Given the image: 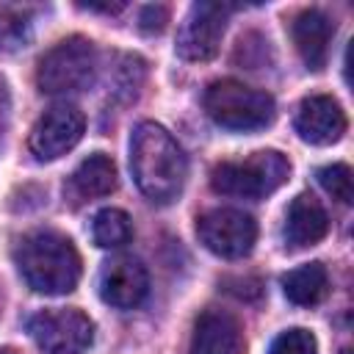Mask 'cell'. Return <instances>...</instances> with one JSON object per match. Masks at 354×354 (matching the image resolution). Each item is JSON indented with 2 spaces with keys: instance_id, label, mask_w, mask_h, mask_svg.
Returning a JSON list of instances; mask_svg holds the SVG:
<instances>
[{
  "instance_id": "1",
  "label": "cell",
  "mask_w": 354,
  "mask_h": 354,
  "mask_svg": "<svg viewBox=\"0 0 354 354\" xmlns=\"http://www.w3.org/2000/svg\"><path fill=\"white\" fill-rule=\"evenodd\" d=\"M130 171L138 191L158 205L177 199L188 177V158L171 133L155 122H138L130 136Z\"/></svg>"
},
{
  "instance_id": "2",
  "label": "cell",
  "mask_w": 354,
  "mask_h": 354,
  "mask_svg": "<svg viewBox=\"0 0 354 354\" xmlns=\"http://www.w3.org/2000/svg\"><path fill=\"white\" fill-rule=\"evenodd\" d=\"M14 263L28 288L44 296L69 293L80 279V254L75 243L55 230H36L19 238Z\"/></svg>"
},
{
  "instance_id": "3",
  "label": "cell",
  "mask_w": 354,
  "mask_h": 354,
  "mask_svg": "<svg viewBox=\"0 0 354 354\" xmlns=\"http://www.w3.org/2000/svg\"><path fill=\"white\" fill-rule=\"evenodd\" d=\"M202 105L218 127L241 130V133L268 127L277 116V105H274L271 94L252 88V86L232 80V77L213 80L205 88Z\"/></svg>"
},
{
  "instance_id": "4",
  "label": "cell",
  "mask_w": 354,
  "mask_h": 354,
  "mask_svg": "<svg viewBox=\"0 0 354 354\" xmlns=\"http://www.w3.org/2000/svg\"><path fill=\"white\" fill-rule=\"evenodd\" d=\"M290 174V160L277 149L252 152L243 160L216 163L210 171V188L221 196L263 199L274 194Z\"/></svg>"
},
{
  "instance_id": "5",
  "label": "cell",
  "mask_w": 354,
  "mask_h": 354,
  "mask_svg": "<svg viewBox=\"0 0 354 354\" xmlns=\"http://www.w3.org/2000/svg\"><path fill=\"white\" fill-rule=\"evenodd\" d=\"M97 47L83 36H69L50 47L36 66V86L44 94H77L94 83Z\"/></svg>"
},
{
  "instance_id": "6",
  "label": "cell",
  "mask_w": 354,
  "mask_h": 354,
  "mask_svg": "<svg viewBox=\"0 0 354 354\" xmlns=\"http://www.w3.org/2000/svg\"><path fill=\"white\" fill-rule=\"evenodd\" d=\"M28 332L47 354H83L94 343V321L77 307H53L30 315Z\"/></svg>"
},
{
  "instance_id": "7",
  "label": "cell",
  "mask_w": 354,
  "mask_h": 354,
  "mask_svg": "<svg viewBox=\"0 0 354 354\" xmlns=\"http://www.w3.org/2000/svg\"><path fill=\"white\" fill-rule=\"evenodd\" d=\"M196 235L218 257H246L257 241V224L249 213L235 207H213L196 218Z\"/></svg>"
},
{
  "instance_id": "8",
  "label": "cell",
  "mask_w": 354,
  "mask_h": 354,
  "mask_svg": "<svg viewBox=\"0 0 354 354\" xmlns=\"http://www.w3.org/2000/svg\"><path fill=\"white\" fill-rule=\"evenodd\" d=\"M230 6L221 3H194L177 33V55L185 61H210L218 53Z\"/></svg>"
},
{
  "instance_id": "9",
  "label": "cell",
  "mask_w": 354,
  "mask_h": 354,
  "mask_svg": "<svg viewBox=\"0 0 354 354\" xmlns=\"http://www.w3.org/2000/svg\"><path fill=\"white\" fill-rule=\"evenodd\" d=\"M86 130V116L75 105H55L39 116L28 136V147L39 160H55L66 155Z\"/></svg>"
},
{
  "instance_id": "10",
  "label": "cell",
  "mask_w": 354,
  "mask_h": 354,
  "mask_svg": "<svg viewBox=\"0 0 354 354\" xmlns=\"http://www.w3.org/2000/svg\"><path fill=\"white\" fill-rule=\"evenodd\" d=\"M149 293V274L136 257H113L100 271V296L105 304L130 310L138 307Z\"/></svg>"
},
{
  "instance_id": "11",
  "label": "cell",
  "mask_w": 354,
  "mask_h": 354,
  "mask_svg": "<svg viewBox=\"0 0 354 354\" xmlns=\"http://www.w3.org/2000/svg\"><path fill=\"white\" fill-rule=\"evenodd\" d=\"M296 133L301 141L315 144V147H329L343 138L346 133V113L340 102L329 94H313L304 97L299 111H296Z\"/></svg>"
},
{
  "instance_id": "12",
  "label": "cell",
  "mask_w": 354,
  "mask_h": 354,
  "mask_svg": "<svg viewBox=\"0 0 354 354\" xmlns=\"http://www.w3.org/2000/svg\"><path fill=\"white\" fill-rule=\"evenodd\" d=\"M243 332L235 315L227 310H205L191 335L188 354H241Z\"/></svg>"
},
{
  "instance_id": "13",
  "label": "cell",
  "mask_w": 354,
  "mask_h": 354,
  "mask_svg": "<svg viewBox=\"0 0 354 354\" xmlns=\"http://www.w3.org/2000/svg\"><path fill=\"white\" fill-rule=\"evenodd\" d=\"M290 36H293L296 53L301 55L304 66L313 69V72H321L326 66L329 41L335 36V22L318 8H304L293 17Z\"/></svg>"
},
{
  "instance_id": "14",
  "label": "cell",
  "mask_w": 354,
  "mask_h": 354,
  "mask_svg": "<svg viewBox=\"0 0 354 354\" xmlns=\"http://www.w3.org/2000/svg\"><path fill=\"white\" fill-rule=\"evenodd\" d=\"M329 232V216L324 210V205L313 196V194H299L285 213V246L288 249H304L318 243L324 235Z\"/></svg>"
},
{
  "instance_id": "15",
  "label": "cell",
  "mask_w": 354,
  "mask_h": 354,
  "mask_svg": "<svg viewBox=\"0 0 354 354\" xmlns=\"http://www.w3.org/2000/svg\"><path fill=\"white\" fill-rule=\"evenodd\" d=\"M116 183H119L116 163L105 152H94L69 174L64 194L72 205H83V202L108 196L111 191H116Z\"/></svg>"
},
{
  "instance_id": "16",
  "label": "cell",
  "mask_w": 354,
  "mask_h": 354,
  "mask_svg": "<svg viewBox=\"0 0 354 354\" xmlns=\"http://www.w3.org/2000/svg\"><path fill=\"white\" fill-rule=\"evenodd\" d=\"M282 290L288 301L299 307H313L329 293V274L324 263H304L282 277Z\"/></svg>"
},
{
  "instance_id": "17",
  "label": "cell",
  "mask_w": 354,
  "mask_h": 354,
  "mask_svg": "<svg viewBox=\"0 0 354 354\" xmlns=\"http://www.w3.org/2000/svg\"><path fill=\"white\" fill-rule=\"evenodd\" d=\"M30 36H33V8L3 3L0 6V50L6 53L22 50L28 47Z\"/></svg>"
},
{
  "instance_id": "18",
  "label": "cell",
  "mask_w": 354,
  "mask_h": 354,
  "mask_svg": "<svg viewBox=\"0 0 354 354\" xmlns=\"http://www.w3.org/2000/svg\"><path fill=\"white\" fill-rule=\"evenodd\" d=\"M91 235H94V243L102 246V249H116V246H124L130 238H133V224H130V216L119 207H105L94 216L91 221Z\"/></svg>"
},
{
  "instance_id": "19",
  "label": "cell",
  "mask_w": 354,
  "mask_h": 354,
  "mask_svg": "<svg viewBox=\"0 0 354 354\" xmlns=\"http://www.w3.org/2000/svg\"><path fill=\"white\" fill-rule=\"evenodd\" d=\"M315 177H318L321 188H324L332 199H337V202H343V205H351V199H354V194H351V169H348L346 163L321 166V169L315 171Z\"/></svg>"
},
{
  "instance_id": "20",
  "label": "cell",
  "mask_w": 354,
  "mask_h": 354,
  "mask_svg": "<svg viewBox=\"0 0 354 354\" xmlns=\"http://www.w3.org/2000/svg\"><path fill=\"white\" fill-rule=\"evenodd\" d=\"M268 354H318V340L310 329L293 326L274 337Z\"/></svg>"
},
{
  "instance_id": "21",
  "label": "cell",
  "mask_w": 354,
  "mask_h": 354,
  "mask_svg": "<svg viewBox=\"0 0 354 354\" xmlns=\"http://www.w3.org/2000/svg\"><path fill=\"white\" fill-rule=\"evenodd\" d=\"M166 22H169V8L166 6H147V8H141V17H138L141 30L160 33L166 28Z\"/></svg>"
},
{
  "instance_id": "22",
  "label": "cell",
  "mask_w": 354,
  "mask_h": 354,
  "mask_svg": "<svg viewBox=\"0 0 354 354\" xmlns=\"http://www.w3.org/2000/svg\"><path fill=\"white\" fill-rule=\"evenodd\" d=\"M80 8H86V11H102V14H116V11H122L124 6H122V3H113V6H94V3H88V6H80Z\"/></svg>"
},
{
  "instance_id": "23",
  "label": "cell",
  "mask_w": 354,
  "mask_h": 354,
  "mask_svg": "<svg viewBox=\"0 0 354 354\" xmlns=\"http://www.w3.org/2000/svg\"><path fill=\"white\" fill-rule=\"evenodd\" d=\"M0 354H17V351H11V348H0Z\"/></svg>"
},
{
  "instance_id": "24",
  "label": "cell",
  "mask_w": 354,
  "mask_h": 354,
  "mask_svg": "<svg viewBox=\"0 0 354 354\" xmlns=\"http://www.w3.org/2000/svg\"><path fill=\"white\" fill-rule=\"evenodd\" d=\"M340 354H351V348H343V351H340Z\"/></svg>"
}]
</instances>
